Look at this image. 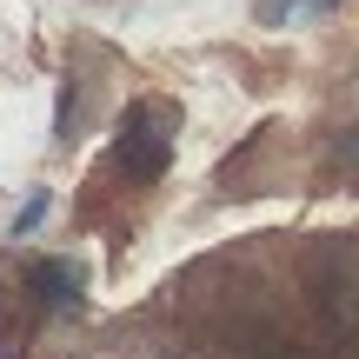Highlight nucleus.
<instances>
[{
    "mask_svg": "<svg viewBox=\"0 0 359 359\" xmlns=\"http://www.w3.org/2000/svg\"><path fill=\"white\" fill-rule=\"evenodd\" d=\"M173 140H180V107L173 100H133L114 127V173L133 187H154L173 167Z\"/></svg>",
    "mask_w": 359,
    "mask_h": 359,
    "instance_id": "1",
    "label": "nucleus"
},
{
    "mask_svg": "<svg viewBox=\"0 0 359 359\" xmlns=\"http://www.w3.org/2000/svg\"><path fill=\"white\" fill-rule=\"evenodd\" d=\"M20 280H27V293H34L40 313H80V299H87V273H80L74 259H34Z\"/></svg>",
    "mask_w": 359,
    "mask_h": 359,
    "instance_id": "2",
    "label": "nucleus"
},
{
    "mask_svg": "<svg viewBox=\"0 0 359 359\" xmlns=\"http://www.w3.org/2000/svg\"><path fill=\"white\" fill-rule=\"evenodd\" d=\"M339 0H253V13L266 27H280V20H293V13H333Z\"/></svg>",
    "mask_w": 359,
    "mask_h": 359,
    "instance_id": "3",
    "label": "nucleus"
},
{
    "mask_svg": "<svg viewBox=\"0 0 359 359\" xmlns=\"http://www.w3.org/2000/svg\"><path fill=\"white\" fill-rule=\"evenodd\" d=\"M47 206H53V200H47V193H34V200H27V206H20V213H13V226H7V233H13V240H20V233H34V226H40V219H47Z\"/></svg>",
    "mask_w": 359,
    "mask_h": 359,
    "instance_id": "4",
    "label": "nucleus"
}]
</instances>
